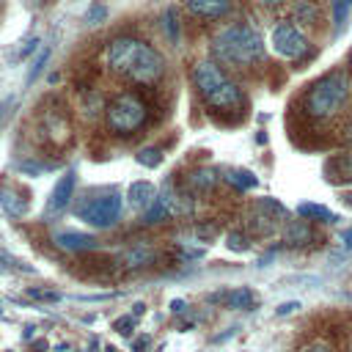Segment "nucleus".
I'll use <instances>...</instances> for the list:
<instances>
[{"label": "nucleus", "mask_w": 352, "mask_h": 352, "mask_svg": "<svg viewBox=\"0 0 352 352\" xmlns=\"http://www.w3.org/2000/svg\"><path fill=\"white\" fill-rule=\"evenodd\" d=\"M107 66H110L113 74L135 80V82H154L165 72L162 55L151 44H146L140 38H129V36H121V38L110 41Z\"/></svg>", "instance_id": "nucleus-1"}, {"label": "nucleus", "mask_w": 352, "mask_h": 352, "mask_svg": "<svg viewBox=\"0 0 352 352\" xmlns=\"http://www.w3.org/2000/svg\"><path fill=\"white\" fill-rule=\"evenodd\" d=\"M214 55L223 63L248 66L264 55V41L250 25H231L214 36Z\"/></svg>", "instance_id": "nucleus-2"}, {"label": "nucleus", "mask_w": 352, "mask_h": 352, "mask_svg": "<svg viewBox=\"0 0 352 352\" xmlns=\"http://www.w3.org/2000/svg\"><path fill=\"white\" fill-rule=\"evenodd\" d=\"M192 80H195V88L198 94L217 110H234L242 104V91L236 88V82H231L226 77V72L212 63V60H201L195 63V72H192Z\"/></svg>", "instance_id": "nucleus-3"}, {"label": "nucleus", "mask_w": 352, "mask_h": 352, "mask_svg": "<svg viewBox=\"0 0 352 352\" xmlns=\"http://www.w3.org/2000/svg\"><path fill=\"white\" fill-rule=\"evenodd\" d=\"M346 77L341 72H330L324 77H319L302 96V110L305 116L322 121V118H330L341 110V104L346 102Z\"/></svg>", "instance_id": "nucleus-4"}, {"label": "nucleus", "mask_w": 352, "mask_h": 352, "mask_svg": "<svg viewBox=\"0 0 352 352\" xmlns=\"http://www.w3.org/2000/svg\"><path fill=\"white\" fill-rule=\"evenodd\" d=\"M146 124V104L135 94H121L107 104V129L116 135H129Z\"/></svg>", "instance_id": "nucleus-5"}, {"label": "nucleus", "mask_w": 352, "mask_h": 352, "mask_svg": "<svg viewBox=\"0 0 352 352\" xmlns=\"http://www.w3.org/2000/svg\"><path fill=\"white\" fill-rule=\"evenodd\" d=\"M121 209H124L121 195L104 192V195H96V198L85 201L77 209V214H80V220H85L94 228H110V226H116L121 220Z\"/></svg>", "instance_id": "nucleus-6"}, {"label": "nucleus", "mask_w": 352, "mask_h": 352, "mask_svg": "<svg viewBox=\"0 0 352 352\" xmlns=\"http://www.w3.org/2000/svg\"><path fill=\"white\" fill-rule=\"evenodd\" d=\"M270 47L275 50V55L280 58H289V60H297L308 52V38L300 28L289 25V22H278L270 33Z\"/></svg>", "instance_id": "nucleus-7"}, {"label": "nucleus", "mask_w": 352, "mask_h": 352, "mask_svg": "<svg viewBox=\"0 0 352 352\" xmlns=\"http://www.w3.org/2000/svg\"><path fill=\"white\" fill-rule=\"evenodd\" d=\"M74 184H77V173L69 168V170L58 179V184L52 187V192H50V201H47V217H55V214L66 212V206H69V201H72V192H74Z\"/></svg>", "instance_id": "nucleus-8"}, {"label": "nucleus", "mask_w": 352, "mask_h": 352, "mask_svg": "<svg viewBox=\"0 0 352 352\" xmlns=\"http://www.w3.org/2000/svg\"><path fill=\"white\" fill-rule=\"evenodd\" d=\"M173 214H176V198H173L170 190L165 187L162 192H157L154 204L143 212V223H146V226H154V223H162V220H168V217H173Z\"/></svg>", "instance_id": "nucleus-9"}, {"label": "nucleus", "mask_w": 352, "mask_h": 352, "mask_svg": "<svg viewBox=\"0 0 352 352\" xmlns=\"http://www.w3.org/2000/svg\"><path fill=\"white\" fill-rule=\"evenodd\" d=\"M52 239H55V245L60 250H72V253H77V250H94L96 248V239L91 234H80V231H58Z\"/></svg>", "instance_id": "nucleus-10"}, {"label": "nucleus", "mask_w": 352, "mask_h": 352, "mask_svg": "<svg viewBox=\"0 0 352 352\" xmlns=\"http://www.w3.org/2000/svg\"><path fill=\"white\" fill-rule=\"evenodd\" d=\"M187 8H190V14H195V16L220 19V16L228 14L231 0H187Z\"/></svg>", "instance_id": "nucleus-11"}, {"label": "nucleus", "mask_w": 352, "mask_h": 352, "mask_svg": "<svg viewBox=\"0 0 352 352\" xmlns=\"http://www.w3.org/2000/svg\"><path fill=\"white\" fill-rule=\"evenodd\" d=\"M212 300H223L228 308L234 311H248L256 305V294L248 289V286H239V289H231V292H223V294H214Z\"/></svg>", "instance_id": "nucleus-12"}, {"label": "nucleus", "mask_w": 352, "mask_h": 352, "mask_svg": "<svg viewBox=\"0 0 352 352\" xmlns=\"http://www.w3.org/2000/svg\"><path fill=\"white\" fill-rule=\"evenodd\" d=\"M129 204L135 206V209H148L151 204H154V198H157V190H154V184L151 182H132L129 184Z\"/></svg>", "instance_id": "nucleus-13"}, {"label": "nucleus", "mask_w": 352, "mask_h": 352, "mask_svg": "<svg viewBox=\"0 0 352 352\" xmlns=\"http://www.w3.org/2000/svg\"><path fill=\"white\" fill-rule=\"evenodd\" d=\"M327 176L333 179V182H352V151H344V154H336V157H330V162H327Z\"/></svg>", "instance_id": "nucleus-14"}, {"label": "nucleus", "mask_w": 352, "mask_h": 352, "mask_svg": "<svg viewBox=\"0 0 352 352\" xmlns=\"http://www.w3.org/2000/svg\"><path fill=\"white\" fill-rule=\"evenodd\" d=\"M0 204L11 212V214H25L28 212V204L19 198V192H14L11 187H0Z\"/></svg>", "instance_id": "nucleus-15"}, {"label": "nucleus", "mask_w": 352, "mask_h": 352, "mask_svg": "<svg viewBox=\"0 0 352 352\" xmlns=\"http://www.w3.org/2000/svg\"><path fill=\"white\" fill-rule=\"evenodd\" d=\"M308 239H311V228L305 226V220L289 223V228H286V242H289V245H302V242H308Z\"/></svg>", "instance_id": "nucleus-16"}, {"label": "nucleus", "mask_w": 352, "mask_h": 352, "mask_svg": "<svg viewBox=\"0 0 352 352\" xmlns=\"http://www.w3.org/2000/svg\"><path fill=\"white\" fill-rule=\"evenodd\" d=\"M297 214H302V217H322V223H336V214L330 212V209H324V206H319V204H300L297 206Z\"/></svg>", "instance_id": "nucleus-17"}, {"label": "nucleus", "mask_w": 352, "mask_h": 352, "mask_svg": "<svg viewBox=\"0 0 352 352\" xmlns=\"http://www.w3.org/2000/svg\"><path fill=\"white\" fill-rule=\"evenodd\" d=\"M349 11H352V0H333V25H336V33H341L346 28Z\"/></svg>", "instance_id": "nucleus-18"}, {"label": "nucleus", "mask_w": 352, "mask_h": 352, "mask_svg": "<svg viewBox=\"0 0 352 352\" xmlns=\"http://www.w3.org/2000/svg\"><path fill=\"white\" fill-rule=\"evenodd\" d=\"M226 179H228L234 187H239V190H250V187H256V184H258V179H256L250 170H231Z\"/></svg>", "instance_id": "nucleus-19"}, {"label": "nucleus", "mask_w": 352, "mask_h": 352, "mask_svg": "<svg viewBox=\"0 0 352 352\" xmlns=\"http://www.w3.org/2000/svg\"><path fill=\"white\" fill-rule=\"evenodd\" d=\"M151 261V250H143V248H135V250H126L124 253V264L126 267H143Z\"/></svg>", "instance_id": "nucleus-20"}, {"label": "nucleus", "mask_w": 352, "mask_h": 352, "mask_svg": "<svg viewBox=\"0 0 352 352\" xmlns=\"http://www.w3.org/2000/svg\"><path fill=\"white\" fill-rule=\"evenodd\" d=\"M0 267H8V270H22V272H33V267H30V264L19 261V258H16V256H11L8 250H0Z\"/></svg>", "instance_id": "nucleus-21"}, {"label": "nucleus", "mask_w": 352, "mask_h": 352, "mask_svg": "<svg viewBox=\"0 0 352 352\" xmlns=\"http://www.w3.org/2000/svg\"><path fill=\"white\" fill-rule=\"evenodd\" d=\"M135 160H138L140 165H146V168H154V165L162 162V154H160L157 148H143V151L135 154Z\"/></svg>", "instance_id": "nucleus-22"}, {"label": "nucleus", "mask_w": 352, "mask_h": 352, "mask_svg": "<svg viewBox=\"0 0 352 352\" xmlns=\"http://www.w3.org/2000/svg\"><path fill=\"white\" fill-rule=\"evenodd\" d=\"M214 182H217V176H214V170H209V168L192 173V184H195V187H212Z\"/></svg>", "instance_id": "nucleus-23"}, {"label": "nucleus", "mask_w": 352, "mask_h": 352, "mask_svg": "<svg viewBox=\"0 0 352 352\" xmlns=\"http://www.w3.org/2000/svg\"><path fill=\"white\" fill-rule=\"evenodd\" d=\"M104 16H107V8H104V3H94V6L88 8V14H85L88 25H99V22H104Z\"/></svg>", "instance_id": "nucleus-24"}, {"label": "nucleus", "mask_w": 352, "mask_h": 352, "mask_svg": "<svg viewBox=\"0 0 352 352\" xmlns=\"http://www.w3.org/2000/svg\"><path fill=\"white\" fill-rule=\"evenodd\" d=\"M47 58H50V47H44L38 55H36V60H33V66H30V72H28V82H33L36 77H38V72H41V66L47 63Z\"/></svg>", "instance_id": "nucleus-25"}, {"label": "nucleus", "mask_w": 352, "mask_h": 352, "mask_svg": "<svg viewBox=\"0 0 352 352\" xmlns=\"http://www.w3.org/2000/svg\"><path fill=\"white\" fill-rule=\"evenodd\" d=\"M228 248L231 250H245L248 248V239L242 234H228Z\"/></svg>", "instance_id": "nucleus-26"}, {"label": "nucleus", "mask_w": 352, "mask_h": 352, "mask_svg": "<svg viewBox=\"0 0 352 352\" xmlns=\"http://www.w3.org/2000/svg\"><path fill=\"white\" fill-rule=\"evenodd\" d=\"M294 311H300V302H297V300H289V302H280V305L275 308V314H278V316H286V314H294Z\"/></svg>", "instance_id": "nucleus-27"}, {"label": "nucleus", "mask_w": 352, "mask_h": 352, "mask_svg": "<svg viewBox=\"0 0 352 352\" xmlns=\"http://www.w3.org/2000/svg\"><path fill=\"white\" fill-rule=\"evenodd\" d=\"M165 19H168V36H170V38H176V36H179V25L173 22V8H168Z\"/></svg>", "instance_id": "nucleus-28"}, {"label": "nucleus", "mask_w": 352, "mask_h": 352, "mask_svg": "<svg viewBox=\"0 0 352 352\" xmlns=\"http://www.w3.org/2000/svg\"><path fill=\"white\" fill-rule=\"evenodd\" d=\"M132 324H135V319H132V314H129V316H124V319H118V322H116L113 327H116L118 333H129L126 327H132Z\"/></svg>", "instance_id": "nucleus-29"}, {"label": "nucleus", "mask_w": 352, "mask_h": 352, "mask_svg": "<svg viewBox=\"0 0 352 352\" xmlns=\"http://www.w3.org/2000/svg\"><path fill=\"white\" fill-rule=\"evenodd\" d=\"M302 352H330V346H327L324 341H314V344H308Z\"/></svg>", "instance_id": "nucleus-30"}, {"label": "nucleus", "mask_w": 352, "mask_h": 352, "mask_svg": "<svg viewBox=\"0 0 352 352\" xmlns=\"http://www.w3.org/2000/svg\"><path fill=\"white\" fill-rule=\"evenodd\" d=\"M341 242H344L346 250H352V228H346V231L341 234Z\"/></svg>", "instance_id": "nucleus-31"}, {"label": "nucleus", "mask_w": 352, "mask_h": 352, "mask_svg": "<svg viewBox=\"0 0 352 352\" xmlns=\"http://www.w3.org/2000/svg\"><path fill=\"white\" fill-rule=\"evenodd\" d=\"M36 44H38V41H36V38H30V41H28V44L22 47V55H30V52L36 50Z\"/></svg>", "instance_id": "nucleus-32"}, {"label": "nucleus", "mask_w": 352, "mask_h": 352, "mask_svg": "<svg viewBox=\"0 0 352 352\" xmlns=\"http://www.w3.org/2000/svg\"><path fill=\"white\" fill-rule=\"evenodd\" d=\"M170 311H173V314H182V311H184V302H182V300H173V302H170Z\"/></svg>", "instance_id": "nucleus-33"}, {"label": "nucleus", "mask_w": 352, "mask_h": 352, "mask_svg": "<svg viewBox=\"0 0 352 352\" xmlns=\"http://www.w3.org/2000/svg\"><path fill=\"white\" fill-rule=\"evenodd\" d=\"M344 135H346V140H349V143H352V121H349V124H346V129H344Z\"/></svg>", "instance_id": "nucleus-34"}, {"label": "nucleus", "mask_w": 352, "mask_h": 352, "mask_svg": "<svg viewBox=\"0 0 352 352\" xmlns=\"http://www.w3.org/2000/svg\"><path fill=\"white\" fill-rule=\"evenodd\" d=\"M261 3H264V6H278L280 0H261Z\"/></svg>", "instance_id": "nucleus-35"}, {"label": "nucleus", "mask_w": 352, "mask_h": 352, "mask_svg": "<svg viewBox=\"0 0 352 352\" xmlns=\"http://www.w3.org/2000/svg\"><path fill=\"white\" fill-rule=\"evenodd\" d=\"M344 198H346V201H349V204H352V192H346V195H344Z\"/></svg>", "instance_id": "nucleus-36"}]
</instances>
